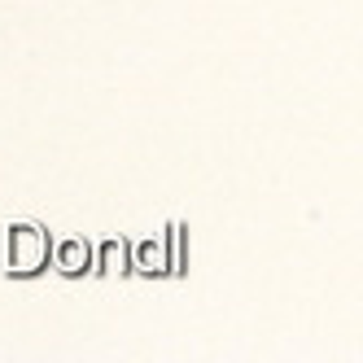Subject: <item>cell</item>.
Returning <instances> with one entry per match:
<instances>
[{
    "instance_id": "cell-1",
    "label": "cell",
    "mask_w": 363,
    "mask_h": 363,
    "mask_svg": "<svg viewBox=\"0 0 363 363\" xmlns=\"http://www.w3.org/2000/svg\"><path fill=\"white\" fill-rule=\"evenodd\" d=\"M48 263V237H44V228L35 223H18L9 228V267L22 276V272H35Z\"/></svg>"
},
{
    "instance_id": "cell-4",
    "label": "cell",
    "mask_w": 363,
    "mask_h": 363,
    "mask_svg": "<svg viewBox=\"0 0 363 363\" xmlns=\"http://www.w3.org/2000/svg\"><path fill=\"white\" fill-rule=\"evenodd\" d=\"M167 267H171L175 276L184 272V232H179V228L167 232Z\"/></svg>"
},
{
    "instance_id": "cell-5",
    "label": "cell",
    "mask_w": 363,
    "mask_h": 363,
    "mask_svg": "<svg viewBox=\"0 0 363 363\" xmlns=\"http://www.w3.org/2000/svg\"><path fill=\"white\" fill-rule=\"evenodd\" d=\"M140 272H149V276H158V272H167V254H162V245H145L140 250V263H136Z\"/></svg>"
},
{
    "instance_id": "cell-2",
    "label": "cell",
    "mask_w": 363,
    "mask_h": 363,
    "mask_svg": "<svg viewBox=\"0 0 363 363\" xmlns=\"http://www.w3.org/2000/svg\"><path fill=\"white\" fill-rule=\"evenodd\" d=\"M88 263H92V250H88V241H66V245L57 250V267H62L66 276H79V272H88Z\"/></svg>"
},
{
    "instance_id": "cell-3",
    "label": "cell",
    "mask_w": 363,
    "mask_h": 363,
    "mask_svg": "<svg viewBox=\"0 0 363 363\" xmlns=\"http://www.w3.org/2000/svg\"><path fill=\"white\" fill-rule=\"evenodd\" d=\"M127 254H132V250H127V241H110L106 250H101V263H96V272L106 276V280L123 276V272H127Z\"/></svg>"
}]
</instances>
